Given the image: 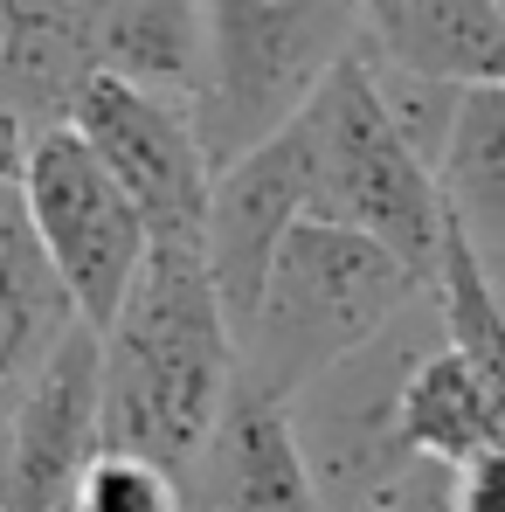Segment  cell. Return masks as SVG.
<instances>
[{"label":"cell","mask_w":505,"mask_h":512,"mask_svg":"<svg viewBox=\"0 0 505 512\" xmlns=\"http://www.w3.org/2000/svg\"><path fill=\"white\" fill-rule=\"evenodd\" d=\"M104 340V450H132L194 478L208 436L222 423L243 353L208 277L201 243H153L132 298L97 333Z\"/></svg>","instance_id":"6da1fadb"},{"label":"cell","mask_w":505,"mask_h":512,"mask_svg":"<svg viewBox=\"0 0 505 512\" xmlns=\"http://www.w3.org/2000/svg\"><path fill=\"white\" fill-rule=\"evenodd\" d=\"M416 298H429L416 270L388 256L374 236L339 222H298L263 277L250 326H243V381L291 402L346 353L381 340Z\"/></svg>","instance_id":"7a4b0ae2"},{"label":"cell","mask_w":505,"mask_h":512,"mask_svg":"<svg viewBox=\"0 0 505 512\" xmlns=\"http://www.w3.org/2000/svg\"><path fill=\"white\" fill-rule=\"evenodd\" d=\"M208 63L194 90V125L208 167L243 160L284 132L312 90L367 42L360 0H201Z\"/></svg>","instance_id":"3957f363"},{"label":"cell","mask_w":505,"mask_h":512,"mask_svg":"<svg viewBox=\"0 0 505 512\" xmlns=\"http://www.w3.org/2000/svg\"><path fill=\"white\" fill-rule=\"evenodd\" d=\"M298 132H305V167H312V222L360 229L388 256H402L422 284H436L450 208L436 194V173L395 132L374 90L367 42L312 90V104L298 111Z\"/></svg>","instance_id":"277c9868"},{"label":"cell","mask_w":505,"mask_h":512,"mask_svg":"<svg viewBox=\"0 0 505 512\" xmlns=\"http://www.w3.org/2000/svg\"><path fill=\"white\" fill-rule=\"evenodd\" d=\"M14 194H21V215L49 256V270L63 277L77 319L90 333H104L146 270V250H153L146 215L132 208V194L111 180V167L84 146V132L70 118L35 125Z\"/></svg>","instance_id":"5b68a950"},{"label":"cell","mask_w":505,"mask_h":512,"mask_svg":"<svg viewBox=\"0 0 505 512\" xmlns=\"http://www.w3.org/2000/svg\"><path fill=\"white\" fill-rule=\"evenodd\" d=\"M63 118L84 132V146L132 194V208L153 229V243H167V236L201 243L215 167H208V146H201V125H194L187 97L139 90L125 77H97L90 70Z\"/></svg>","instance_id":"8992f818"},{"label":"cell","mask_w":505,"mask_h":512,"mask_svg":"<svg viewBox=\"0 0 505 512\" xmlns=\"http://www.w3.org/2000/svg\"><path fill=\"white\" fill-rule=\"evenodd\" d=\"M312 215V167H305V132L298 118L284 132H270L243 160L215 167L208 187V222H201V250H208V277L222 291V312L236 326V353H243V326H250L263 277L284 250V236Z\"/></svg>","instance_id":"52a82bcc"},{"label":"cell","mask_w":505,"mask_h":512,"mask_svg":"<svg viewBox=\"0 0 505 512\" xmlns=\"http://www.w3.org/2000/svg\"><path fill=\"white\" fill-rule=\"evenodd\" d=\"M104 450V340L77 326L7 409V471L21 512H63Z\"/></svg>","instance_id":"ba28073f"},{"label":"cell","mask_w":505,"mask_h":512,"mask_svg":"<svg viewBox=\"0 0 505 512\" xmlns=\"http://www.w3.org/2000/svg\"><path fill=\"white\" fill-rule=\"evenodd\" d=\"M187 485L201 512H326L305 443L291 429V402L250 388L243 374Z\"/></svg>","instance_id":"9c48e42d"},{"label":"cell","mask_w":505,"mask_h":512,"mask_svg":"<svg viewBox=\"0 0 505 512\" xmlns=\"http://www.w3.org/2000/svg\"><path fill=\"white\" fill-rule=\"evenodd\" d=\"M208 21L201 0H90L84 7V70L125 77L139 90L187 97L201 90Z\"/></svg>","instance_id":"30bf717a"},{"label":"cell","mask_w":505,"mask_h":512,"mask_svg":"<svg viewBox=\"0 0 505 512\" xmlns=\"http://www.w3.org/2000/svg\"><path fill=\"white\" fill-rule=\"evenodd\" d=\"M84 319L63 291V277L49 270V256L35 243L21 194L0 187V416L14 409V395L42 374V360L70 340Z\"/></svg>","instance_id":"8fae6325"},{"label":"cell","mask_w":505,"mask_h":512,"mask_svg":"<svg viewBox=\"0 0 505 512\" xmlns=\"http://www.w3.org/2000/svg\"><path fill=\"white\" fill-rule=\"evenodd\" d=\"M402 443L429 464H443V471H464L471 457L499 450L492 395L450 346H429L409 374V388H402Z\"/></svg>","instance_id":"7c38bea8"},{"label":"cell","mask_w":505,"mask_h":512,"mask_svg":"<svg viewBox=\"0 0 505 512\" xmlns=\"http://www.w3.org/2000/svg\"><path fill=\"white\" fill-rule=\"evenodd\" d=\"M374 49L443 84H505V7L499 0H409L402 28Z\"/></svg>","instance_id":"4fadbf2b"},{"label":"cell","mask_w":505,"mask_h":512,"mask_svg":"<svg viewBox=\"0 0 505 512\" xmlns=\"http://www.w3.org/2000/svg\"><path fill=\"white\" fill-rule=\"evenodd\" d=\"M436 194H443L450 222H457L478 250L505 243V84H471L464 90L450 153H443V167H436Z\"/></svg>","instance_id":"5bb4252c"},{"label":"cell","mask_w":505,"mask_h":512,"mask_svg":"<svg viewBox=\"0 0 505 512\" xmlns=\"http://www.w3.org/2000/svg\"><path fill=\"white\" fill-rule=\"evenodd\" d=\"M436 319H443V346L485 381L492 416H499V443H505V291L492 284L485 256L471 250V236L450 222L443 236V263H436Z\"/></svg>","instance_id":"9a60e30c"},{"label":"cell","mask_w":505,"mask_h":512,"mask_svg":"<svg viewBox=\"0 0 505 512\" xmlns=\"http://www.w3.org/2000/svg\"><path fill=\"white\" fill-rule=\"evenodd\" d=\"M367 63H374V90H381L395 132L409 139V153H416L422 167L436 173V167H443V153H450V132H457V111H464V90H471V84L422 77V70H409V63L381 56L374 35H367Z\"/></svg>","instance_id":"2e32d148"},{"label":"cell","mask_w":505,"mask_h":512,"mask_svg":"<svg viewBox=\"0 0 505 512\" xmlns=\"http://www.w3.org/2000/svg\"><path fill=\"white\" fill-rule=\"evenodd\" d=\"M63 512H194V492H187V478H173L153 457L97 450Z\"/></svg>","instance_id":"e0dca14e"},{"label":"cell","mask_w":505,"mask_h":512,"mask_svg":"<svg viewBox=\"0 0 505 512\" xmlns=\"http://www.w3.org/2000/svg\"><path fill=\"white\" fill-rule=\"evenodd\" d=\"M450 512H505V443L471 457L450 485Z\"/></svg>","instance_id":"ac0fdd59"},{"label":"cell","mask_w":505,"mask_h":512,"mask_svg":"<svg viewBox=\"0 0 505 512\" xmlns=\"http://www.w3.org/2000/svg\"><path fill=\"white\" fill-rule=\"evenodd\" d=\"M402 7H409V0H360V14H367V35H374V42H388V35L402 28Z\"/></svg>","instance_id":"d6986e66"},{"label":"cell","mask_w":505,"mask_h":512,"mask_svg":"<svg viewBox=\"0 0 505 512\" xmlns=\"http://www.w3.org/2000/svg\"><path fill=\"white\" fill-rule=\"evenodd\" d=\"M0 512H21L14 506V471H7V423H0Z\"/></svg>","instance_id":"ffe728a7"},{"label":"cell","mask_w":505,"mask_h":512,"mask_svg":"<svg viewBox=\"0 0 505 512\" xmlns=\"http://www.w3.org/2000/svg\"><path fill=\"white\" fill-rule=\"evenodd\" d=\"M471 250H478V243H471ZM478 256H485V270H492V284L505 291V243H492V250H478Z\"/></svg>","instance_id":"44dd1931"},{"label":"cell","mask_w":505,"mask_h":512,"mask_svg":"<svg viewBox=\"0 0 505 512\" xmlns=\"http://www.w3.org/2000/svg\"><path fill=\"white\" fill-rule=\"evenodd\" d=\"M77 7H90V0H77Z\"/></svg>","instance_id":"7402d4cb"},{"label":"cell","mask_w":505,"mask_h":512,"mask_svg":"<svg viewBox=\"0 0 505 512\" xmlns=\"http://www.w3.org/2000/svg\"><path fill=\"white\" fill-rule=\"evenodd\" d=\"M0 423H7V416H0Z\"/></svg>","instance_id":"603a6c76"},{"label":"cell","mask_w":505,"mask_h":512,"mask_svg":"<svg viewBox=\"0 0 505 512\" xmlns=\"http://www.w3.org/2000/svg\"><path fill=\"white\" fill-rule=\"evenodd\" d=\"M194 512H201V506H194Z\"/></svg>","instance_id":"cb8c5ba5"}]
</instances>
